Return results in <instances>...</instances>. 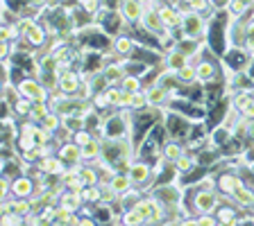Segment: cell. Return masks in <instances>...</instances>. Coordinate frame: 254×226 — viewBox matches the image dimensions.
I'll list each match as a JSON object with an SVG mask.
<instances>
[{"label":"cell","mask_w":254,"mask_h":226,"mask_svg":"<svg viewBox=\"0 0 254 226\" xmlns=\"http://www.w3.org/2000/svg\"><path fill=\"white\" fill-rule=\"evenodd\" d=\"M190 204H193L195 215H200V213H216V208L222 204V197H220V192H218L216 188H213V190H197V188H193Z\"/></svg>","instance_id":"1"},{"label":"cell","mask_w":254,"mask_h":226,"mask_svg":"<svg viewBox=\"0 0 254 226\" xmlns=\"http://www.w3.org/2000/svg\"><path fill=\"white\" fill-rule=\"evenodd\" d=\"M16 86H18V90H21L23 97H27V100H32V102H46V100H50V90L43 86V82L39 77L25 75V77H21L18 82H16Z\"/></svg>","instance_id":"2"},{"label":"cell","mask_w":254,"mask_h":226,"mask_svg":"<svg viewBox=\"0 0 254 226\" xmlns=\"http://www.w3.org/2000/svg\"><path fill=\"white\" fill-rule=\"evenodd\" d=\"M127 174H129V179H132L134 185H138V188H145V185H154V168L150 165V161H141V158H136L132 165H129V170H127Z\"/></svg>","instance_id":"3"},{"label":"cell","mask_w":254,"mask_h":226,"mask_svg":"<svg viewBox=\"0 0 254 226\" xmlns=\"http://www.w3.org/2000/svg\"><path fill=\"white\" fill-rule=\"evenodd\" d=\"M252 57L254 54H250L245 47H229L222 54V63H225V70H248Z\"/></svg>","instance_id":"4"},{"label":"cell","mask_w":254,"mask_h":226,"mask_svg":"<svg viewBox=\"0 0 254 226\" xmlns=\"http://www.w3.org/2000/svg\"><path fill=\"white\" fill-rule=\"evenodd\" d=\"M138 27H141L143 32H150V34H154V37H161V34H164V32L168 30V27L164 25V21H161L159 7H148V9L143 11Z\"/></svg>","instance_id":"5"},{"label":"cell","mask_w":254,"mask_h":226,"mask_svg":"<svg viewBox=\"0 0 254 226\" xmlns=\"http://www.w3.org/2000/svg\"><path fill=\"white\" fill-rule=\"evenodd\" d=\"M37 188H39V183H37V179L34 177H30V174H18L16 179H11V197H34L37 195Z\"/></svg>","instance_id":"6"},{"label":"cell","mask_w":254,"mask_h":226,"mask_svg":"<svg viewBox=\"0 0 254 226\" xmlns=\"http://www.w3.org/2000/svg\"><path fill=\"white\" fill-rule=\"evenodd\" d=\"M57 156L62 158L68 168H73V165L82 163V147H79L77 142H73V140H66V142H62V145L57 147Z\"/></svg>","instance_id":"7"},{"label":"cell","mask_w":254,"mask_h":226,"mask_svg":"<svg viewBox=\"0 0 254 226\" xmlns=\"http://www.w3.org/2000/svg\"><path fill=\"white\" fill-rule=\"evenodd\" d=\"M136 39L132 37V34H118V37H114V43H111V47H114V52L118 54L121 59H129L134 54V50H136Z\"/></svg>","instance_id":"8"},{"label":"cell","mask_w":254,"mask_h":226,"mask_svg":"<svg viewBox=\"0 0 254 226\" xmlns=\"http://www.w3.org/2000/svg\"><path fill=\"white\" fill-rule=\"evenodd\" d=\"M82 73L79 70H68L66 75H62L59 77V90H62L64 95H70V97H75L79 90V86H82Z\"/></svg>","instance_id":"9"},{"label":"cell","mask_w":254,"mask_h":226,"mask_svg":"<svg viewBox=\"0 0 254 226\" xmlns=\"http://www.w3.org/2000/svg\"><path fill=\"white\" fill-rule=\"evenodd\" d=\"M143 11H145L143 2H138V0H123L121 14H123V18H125L127 25H138Z\"/></svg>","instance_id":"10"},{"label":"cell","mask_w":254,"mask_h":226,"mask_svg":"<svg viewBox=\"0 0 254 226\" xmlns=\"http://www.w3.org/2000/svg\"><path fill=\"white\" fill-rule=\"evenodd\" d=\"M241 185H245V181L241 179V174L238 172H222L220 177H218V190L227 197H232Z\"/></svg>","instance_id":"11"},{"label":"cell","mask_w":254,"mask_h":226,"mask_svg":"<svg viewBox=\"0 0 254 226\" xmlns=\"http://www.w3.org/2000/svg\"><path fill=\"white\" fill-rule=\"evenodd\" d=\"M236 208H238V206L234 204L232 199H222V204L216 208V213H213V215L218 217V222H220V224H238V215H241V213H238Z\"/></svg>","instance_id":"12"},{"label":"cell","mask_w":254,"mask_h":226,"mask_svg":"<svg viewBox=\"0 0 254 226\" xmlns=\"http://www.w3.org/2000/svg\"><path fill=\"white\" fill-rule=\"evenodd\" d=\"M59 206L68 208V211H73V213H79L82 208H84V197H82V192H79V190L66 188L62 195H59Z\"/></svg>","instance_id":"13"},{"label":"cell","mask_w":254,"mask_h":226,"mask_svg":"<svg viewBox=\"0 0 254 226\" xmlns=\"http://www.w3.org/2000/svg\"><path fill=\"white\" fill-rule=\"evenodd\" d=\"M37 165L43 174H64L66 168H68L57 154H46V156H41V161H39Z\"/></svg>","instance_id":"14"},{"label":"cell","mask_w":254,"mask_h":226,"mask_svg":"<svg viewBox=\"0 0 254 226\" xmlns=\"http://www.w3.org/2000/svg\"><path fill=\"white\" fill-rule=\"evenodd\" d=\"M254 102V89H241V90H232V97H229V106L236 109L238 113H243L250 104Z\"/></svg>","instance_id":"15"},{"label":"cell","mask_w":254,"mask_h":226,"mask_svg":"<svg viewBox=\"0 0 254 226\" xmlns=\"http://www.w3.org/2000/svg\"><path fill=\"white\" fill-rule=\"evenodd\" d=\"M159 14H161V21H164V25L168 27V30L182 27V9H177V7L166 2V5H159Z\"/></svg>","instance_id":"16"},{"label":"cell","mask_w":254,"mask_h":226,"mask_svg":"<svg viewBox=\"0 0 254 226\" xmlns=\"http://www.w3.org/2000/svg\"><path fill=\"white\" fill-rule=\"evenodd\" d=\"M184 154H186V145L182 140H175V138H168L164 142V147H161V158H166L168 163H175Z\"/></svg>","instance_id":"17"},{"label":"cell","mask_w":254,"mask_h":226,"mask_svg":"<svg viewBox=\"0 0 254 226\" xmlns=\"http://www.w3.org/2000/svg\"><path fill=\"white\" fill-rule=\"evenodd\" d=\"M102 183L109 185V188L114 190V192H116L118 197H123V195L127 192V190H129V188L134 185L127 172H114V174H111V179H109V181H102Z\"/></svg>","instance_id":"18"},{"label":"cell","mask_w":254,"mask_h":226,"mask_svg":"<svg viewBox=\"0 0 254 226\" xmlns=\"http://www.w3.org/2000/svg\"><path fill=\"white\" fill-rule=\"evenodd\" d=\"M102 154V138H91L86 145H82V163H98Z\"/></svg>","instance_id":"19"},{"label":"cell","mask_w":254,"mask_h":226,"mask_svg":"<svg viewBox=\"0 0 254 226\" xmlns=\"http://www.w3.org/2000/svg\"><path fill=\"white\" fill-rule=\"evenodd\" d=\"M186 63H189V57H186L182 50H170V52L164 54V61H161V66H164L166 70H173V73H177L180 68H184Z\"/></svg>","instance_id":"20"},{"label":"cell","mask_w":254,"mask_h":226,"mask_svg":"<svg viewBox=\"0 0 254 226\" xmlns=\"http://www.w3.org/2000/svg\"><path fill=\"white\" fill-rule=\"evenodd\" d=\"M229 199L238 206V208H245V211H252L254 208V188L250 185H241V188L234 192Z\"/></svg>","instance_id":"21"},{"label":"cell","mask_w":254,"mask_h":226,"mask_svg":"<svg viewBox=\"0 0 254 226\" xmlns=\"http://www.w3.org/2000/svg\"><path fill=\"white\" fill-rule=\"evenodd\" d=\"M197 68V84H211L213 79L218 77V68L213 61H206V59H200L195 63Z\"/></svg>","instance_id":"22"},{"label":"cell","mask_w":254,"mask_h":226,"mask_svg":"<svg viewBox=\"0 0 254 226\" xmlns=\"http://www.w3.org/2000/svg\"><path fill=\"white\" fill-rule=\"evenodd\" d=\"M145 93H148V102L150 106H166V102L170 100V90L164 89L161 84H152L150 89H145Z\"/></svg>","instance_id":"23"},{"label":"cell","mask_w":254,"mask_h":226,"mask_svg":"<svg viewBox=\"0 0 254 226\" xmlns=\"http://www.w3.org/2000/svg\"><path fill=\"white\" fill-rule=\"evenodd\" d=\"M79 129H86L84 116H66V118H64V129H62V132L68 136V140H70V134L79 132Z\"/></svg>","instance_id":"24"},{"label":"cell","mask_w":254,"mask_h":226,"mask_svg":"<svg viewBox=\"0 0 254 226\" xmlns=\"http://www.w3.org/2000/svg\"><path fill=\"white\" fill-rule=\"evenodd\" d=\"M82 197H84V204L98 206L102 201V185L100 183L98 185H84V188H82Z\"/></svg>","instance_id":"25"},{"label":"cell","mask_w":254,"mask_h":226,"mask_svg":"<svg viewBox=\"0 0 254 226\" xmlns=\"http://www.w3.org/2000/svg\"><path fill=\"white\" fill-rule=\"evenodd\" d=\"M50 104H48V100L46 102H32V111H30V120L32 122H41L43 118L50 113Z\"/></svg>","instance_id":"26"},{"label":"cell","mask_w":254,"mask_h":226,"mask_svg":"<svg viewBox=\"0 0 254 226\" xmlns=\"http://www.w3.org/2000/svg\"><path fill=\"white\" fill-rule=\"evenodd\" d=\"M150 102H148V93H145V89L136 90V93H132V100H129V109L132 111H143L148 109Z\"/></svg>","instance_id":"27"},{"label":"cell","mask_w":254,"mask_h":226,"mask_svg":"<svg viewBox=\"0 0 254 226\" xmlns=\"http://www.w3.org/2000/svg\"><path fill=\"white\" fill-rule=\"evenodd\" d=\"M177 77H180L182 84H193V82H197V68L189 61V63L184 66V68L177 70Z\"/></svg>","instance_id":"28"},{"label":"cell","mask_w":254,"mask_h":226,"mask_svg":"<svg viewBox=\"0 0 254 226\" xmlns=\"http://www.w3.org/2000/svg\"><path fill=\"white\" fill-rule=\"evenodd\" d=\"M121 89L129 90V93H136V90L143 89V79L136 77V75H125V77H123V82H121Z\"/></svg>","instance_id":"29"},{"label":"cell","mask_w":254,"mask_h":226,"mask_svg":"<svg viewBox=\"0 0 254 226\" xmlns=\"http://www.w3.org/2000/svg\"><path fill=\"white\" fill-rule=\"evenodd\" d=\"M227 11H229V16H232V18H245V16H248V11H250V7L243 5L241 0H229Z\"/></svg>","instance_id":"30"},{"label":"cell","mask_w":254,"mask_h":226,"mask_svg":"<svg viewBox=\"0 0 254 226\" xmlns=\"http://www.w3.org/2000/svg\"><path fill=\"white\" fill-rule=\"evenodd\" d=\"M91 138H95V134H93V132H89V129H79V132L70 134V140L77 142L79 147H82V145H86V142H89Z\"/></svg>","instance_id":"31"},{"label":"cell","mask_w":254,"mask_h":226,"mask_svg":"<svg viewBox=\"0 0 254 226\" xmlns=\"http://www.w3.org/2000/svg\"><path fill=\"white\" fill-rule=\"evenodd\" d=\"M0 195H2V199H11V179L9 177H2V179H0Z\"/></svg>","instance_id":"32"},{"label":"cell","mask_w":254,"mask_h":226,"mask_svg":"<svg viewBox=\"0 0 254 226\" xmlns=\"http://www.w3.org/2000/svg\"><path fill=\"white\" fill-rule=\"evenodd\" d=\"M248 145H254V120H248V134H245Z\"/></svg>","instance_id":"33"},{"label":"cell","mask_w":254,"mask_h":226,"mask_svg":"<svg viewBox=\"0 0 254 226\" xmlns=\"http://www.w3.org/2000/svg\"><path fill=\"white\" fill-rule=\"evenodd\" d=\"M241 116H243L245 120H254V102H252V104L248 106V109L243 111V113H241Z\"/></svg>","instance_id":"34"},{"label":"cell","mask_w":254,"mask_h":226,"mask_svg":"<svg viewBox=\"0 0 254 226\" xmlns=\"http://www.w3.org/2000/svg\"><path fill=\"white\" fill-rule=\"evenodd\" d=\"M190 2H193V0H184V7H189V5H190Z\"/></svg>","instance_id":"35"}]
</instances>
